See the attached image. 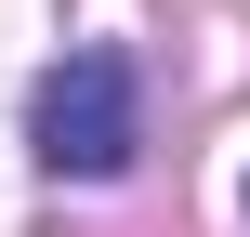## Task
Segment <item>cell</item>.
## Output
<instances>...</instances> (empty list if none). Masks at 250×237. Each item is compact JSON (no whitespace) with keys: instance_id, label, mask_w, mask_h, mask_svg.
<instances>
[{"instance_id":"cell-1","label":"cell","mask_w":250,"mask_h":237,"mask_svg":"<svg viewBox=\"0 0 250 237\" xmlns=\"http://www.w3.org/2000/svg\"><path fill=\"white\" fill-rule=\"evenodd\" d=\"M26 145H40V172H66V185L132 172V145H145V79H132V53H119V40H79V53L40 79Z\"/></svg>"}]
</instances>
